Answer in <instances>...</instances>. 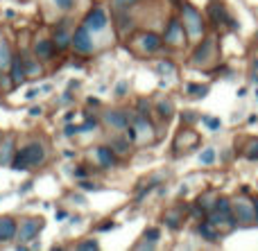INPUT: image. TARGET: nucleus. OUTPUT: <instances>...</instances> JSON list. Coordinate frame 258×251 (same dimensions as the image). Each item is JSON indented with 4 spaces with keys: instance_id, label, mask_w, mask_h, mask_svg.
<instances>
[{
    "instance_id": "0eeeda50",
    "label": "nucleus",
    "mask_w": 258,
    "mask_h": 251,
    "mask_svg": "<svg viewBox=\"0 0 258 251\" xmlns=\"http://www.w3.org/2000/svg\"><path fill=\"white\" fill-rule=\"evenodd\" d=\"M165 43H170V45H181V43H186V34H183V25L179 21H172L168 25V30H165Z\"/></svg>"
},
{
    "instance_id": "39448f33",
    "label": "nucleus",
    "mask_w": 258,
    "mask_h": 251,
    "mask_svg": "<svg viewBox=\"0 0 258 251\" xmlns=\"http://www.w3.org/2000/svg\"><path fill=\"white\" fill-rule=\"evenodd\" d=\"M43 229V220H25L21 222V229H18V240L27 242V240H34L39 235V231Z\"/></svg>"
},
{
    "instance_id": "f257e3e1",
    "label": "nucleus",
    "mask_w": 258,
    "mask_h": 251,
    "mask_svg": "<svg viewBox=\"0 0 258 251\" xmlns=\"http://www.w3.org/2000/svg\"><path fill=\"white\" fill-rule=\"evenodd\" d=\"M43 158H45L43 147H41L39 143H32V145H27V147L18 149L12 165H14V170H30V168L43 163Z\"/></svg>"
},
{
    "instance_id": "423d86ee",
    "label": "nucleus",
    "mask_w": 258,
    "mask_h": 251,
    "mask_svg": "<svg viewBox=\"0 0 258 251\" xmlns=\"http://www.w3.org/2000/svg\"><path fill=\"white\" fill-rule=\"evenodd\" d=\"M73 48H75L80 54H91L93 52V41H91L89 30H86V27H80V30L75 32V36H73Z\"/></svg>"
},
{
    "instance_id": "a878e982",
    "label": "nucleus",
    "mask_w": 258,
    "mask_h": 251,
    "mask_svg": "<svg viewBox=\"0 0 258 251\" xmlns=\"http://www.w3.org/2000/svg\"><path fill=\"white\" fill-rule=\"evenodd\" d=\"M77 131H80V129H77V127H68V129H66V134H68V136H73V134H77Z\"/></svg>"
},
{
    "instance_id": "412c9836",
    "label": "nucleus",
    "mask_w": 258,
    "mask_h": 251,
    "mask_svg": "<svg viewBox=\"0 0 258 251\" xmlns=\"http://www.w3.org/2000/svg\"><path fill=\"white\" fill-rule=\"evenodd\" d=\"M204 122L211 127V129H218V127H220V120H209V118H204Z\"/></svg>"
},
{
    "instance_id": "f03ea898",
    "label": "nucleus",
    "mask_w": 258,
    "mask_h": 251,
    "mask_svg": "<svg viewBox=\"0 0 258 251\" xmlns=\"http://www.w3.org/2000/svg\"><path fill=\"white\" fill-rule=\"evenodd\" d=\"M183 27L190 32L192 39L204 34V21H202V14L197 9H192L190 5H183Z\"/></svg>"
},
{
    "instance_id": "a211bd4d",
    "label": "nucleus",
    "mask_w": 258,
    "mask_h": 251,
    "mask_svg": "<svg viewBox=\"0 0 258 251\" xmlns=\"http://www.w3.org/2000/svg\"><path fill=\"white\" fill-rule=\"evenodd\" d=\"M213 158H215V152H213V149H206V152L200 156V163L209 165V163H213Z\"/></svg>"
},
{
    "instance_id": "7ed1b4c3",
    "label": "nucleus",
    "mask_w": 258,
    "mask_h": 251,
    "mask_svg": "<svg viewBox=\"0 0 258 251\" xmlns=\"http://www.w3.org/2000/svg\"><path fill=\"white\" fill-rule=\"evenodd\" d=\"M107 23H109V18H107V12H104L102 7H95L93 12L86 16V21H84V27L89 32H102L104 27H107Z\"/></svg>"
},
{
    "instance_id": "6ab92c4d",
    "label": "nucleus",
    "mask_w": 258,
    "mask_h": 251,
    "mask_svg": "<svg viewBox=\"0 0 258 251\" xmlns=\"http://www.w3.org/2000/svg\"><path fill=\"white\" fill-rule=\"evenodd\" d=\"M249 158H258V143H251L249 145V152H245Z\"/></svg>"
},
{
    "instance_id": "5701e85b",
    "label": "nucleus",
    "mask_w": 258,
    "mask_h": 251,
    "mask_svg": "<svg viewBox=\"0 0 258 251\" xmlns=\"http://www.w3.org/2000/svg\"><path fill=\"white\" fill-rule=\"evenodd\" d=\"M91 247H98V242H84V244H80V249H91Z\"/></svg>"
},
{
    "instance_id": "dca6fc26",
    "label": "nucleus",
    "mask_w": 258,
    "mask_h": 251,
    "mask_svg": "<svg viewBox=\"0 0 258 251\" xmlns=\"http://www.w3.org/2000/svg\"><path fill=\"white\" fill-rule=\"evenodd\" d=\"M159 113H161V118H163V120H168V118L172 116V104H170V102H161L159 104Z\"/></svg>"
},
{
    "instance_id": "4be33fe9",
    "label": "nucleus",
    "mask_w": 258,
    "mask_h": 251,
    "mask_svg": "<svg viewBox=\"0 0 258 251\" xmlns=\"http://www.w3.org/2000/svg\"><path fill=\"white\" fill-rule=\"evenodd\" d=\"M132 3H136V0H116V7H127Z\"/></svg>"
},
{
    "instance_id": "9d476101",
    "label": "nucleus",
    "mask_w": 258,
    "mask_h": 251,
    "mask_svg": "<svg viewBox=\"0 0 258 251\" xmlns=\"http://www.w3.org/2000/svg\"><path fill=\"white\" fill-rule=\"evenodd\" d=\"M136 39L141 41V45H143V50H145V52H154V50L161 45V39L156 34H152V32H147V34H138Z\"/></svg>"
},
{
    "instance_id": "4468645a",
    "label": "nucleus",
    "mask_w": 258,
    "mask_h": 251,
    "mask_svg": "<svg viewBox=\"0 0 258 251\" xmlns=\"http://www.w3.org/2000/svg\"><path fill=\"white\" fill-rule=\"evenodd\" d=\"M12 54H9V45L7 43H3L0 45V70H5V68L12 63Z\"/></svg>"
},
{
    "instance_id": "f8f14e48",
    "label": "nucleus",
    "mask_w": 258,
    "mask_h": 251,
    "mask_svg": "<svg viewBox=\"0 0 258 251\" xmlns=\"http://www.w3.org/2000/svg\"><path fill=\"white\" fill-rule=\"evenodd\" d=\"M12 79H14V84H21L23 79H25V70H23V61H21V57H14L12 59Z\"/></svg>"
},
{
    "instance_id": "9b49d317",
    "label": "nucleus",
    "mask_w": 258,
    "mask_h": 251,
    "mask_svg": "<svg viewBox=\"0 0 258 251\" xmlns=\"http://www.w3.org/2000/svg\"><path fill=\"white\" fill-rule=\"evenodd\" d=\"M52 50H54V43H50V41H36V45H34V52H36V57L39 59H50L52 57Z\"/></svg>"
},
{
    "instance_id": "b1692460",
    "label": "nucleus",
    "mask_w": 258,
    "mask_h": 251,
    "mask_svg": "<svg viewBox=\"0 0 258 251\" xmlns=\"http://www.w3.org/2000/svg\"><path fill=\"white\" fill-rule=\"evenodd\" d=\"M36 95H39V91H36V89H32V91H30V93H27V95H25V98H27V100H34V98H36Z\"/></svg>"
},
{
    "instance_id": "20e7f679",
    "label": "nucleus",
    "mask_w": 258,
    "mask_h": 251,
    "mask_svg": "<svg viewBox=\"0 0 258 251\" xmlns=\"http://www.w3.org/2000/svg\"><path fill=\"white\" fill-rule=\"evenodd\" d=\"M233 211H236V220L240 222V224H256V217H254V202H242V199H238L236 206H233Z\"/></svg>"
},
{
    "instance_id": "ddd939ff",
    "label": "nucleus",
    "mask_w": 258,
    "mask_h": 251,
    "mask_svg": "<svg viewBox=\"0 0 258 251\" xmlns=\"http://www.w3.org/2000/svg\"><path fill=\"white\" fill-rule=\"evenodd\" d=\"M95 156H98V161L102 163L104 168H111L113 161H116V158H113V152L109 147H98L95 149Z\"/></svg>"
},
{
    "instance_id": "6e6552de",
    "label": "nucleus",
    "mask_w": 258,
    "mask_h": 251,
    "mask_svg": "<svg viewBox=\"0 0 258 251\" xmlns=\"http://www.w3.org/2000/svg\"><path fill=\"white\" fill-rule=\"evenodd\" d=\"M54 48L57 50H63V48H68V45L73 43V36H71V32H68V25H66V21L59 25V30L54 32Z\"/></svg>"
},
{
    "instance_id": "aec40b11",
    "label": "nucleus",
    "mask_w": 258,
    "mask_h": 251,
    "mask_svg": "<svg viewBox=\"0 0 258 251\" xmlns=\"http://www.w3.org/2000/svg\"><path fill=\"white\" fill-rule=\"evenodd\" d=\"M54 3H57V7H59V9H71L73 0H54Z\"/></svg>"
},
{
    "instance_id": "f3484780",
    "label": "nucleus",
    "mask_w": 258,
    "mask_h": 251,
    "mask_svg": "<svg viewBox=\"0 0 258 251\" xmlns=\"http://www.w3.org/2000/svg\"><path fill=\"white\" fill-rule=\"evenodd\" d=\"M200 233L204 235L206 240H218V233H215V231L211 229L209 224H202V226H200Z\"/></svg>"
},
{
    "instance_id": "bb28decb",
    "label": "nucleus",
    "mask_w": 258,
    "mask_h": 251,
    "mask_svg": "<svg viewBox=\"0 0 258 251\" xmlns=\"http://www.w3.org/2000/svg\"><path fill=\"white\" fill-rule=\"evenodd\" d=\"M254 217H256V224H258V202H254Z\"/></svg>"
},
{
    "instance_id": "cd10ccee",
    "label": "nucleus",
    "mask_w": 258,
    "mask_h": 251,
    "mask_svg": "<svg viewBox=\"0 0 258 251\" xmlns=\"http://www.w3.org/2000/svg\"><path fill=\"white\" fill-rule=\"evenodd\" d=\"M256 68H258V59H256Z\"/></svg>"
},
{
    "instance_id": "1a4fd4ad",
    "label": "nucleus",
    "mask_w": 258,
    "mask_h": 251,
    "mask_svg": "<svg viewBox=\"0 0 258 251\" xmlns=\"http://www.w3.org/2000/svg\"><path fill=\"white\" fill-rule=\"evenodd\" d=\"M16 235V224L12 217H0V242H7Z\"/></svg>"
},
{
    "instance_id": "2eb2a0df",
    "label": "nucleus",
    "mask_w": 258,
    "mask_h": 251,
    "mask_svg": "<svg viewBox=\"0 0 258 251\" xmlns=\"http://www.w3.org/2000/svg\"><path fill=\"white\" fill-rule=\"evenodd\" d=\"M107 122L113 127H127V120L122 113H107Z\"/></svg>"
},
{
    "instance_id": "393cba45",
    "label": "nucleus",
    "mask_w": 258,
    "mask_h": 251,
    "mask_svg": "<svg viewBox=\"0 0 258 251\" xmlns=\"http://www.w3.org/2000/svg\"><path fill=\"white\" fill-rule=\"evenodd\" d=\"M125 91H127V84H125V81H122V84L118 86V95H122V93H125Z\"/></svg>"
}]
</instances>
